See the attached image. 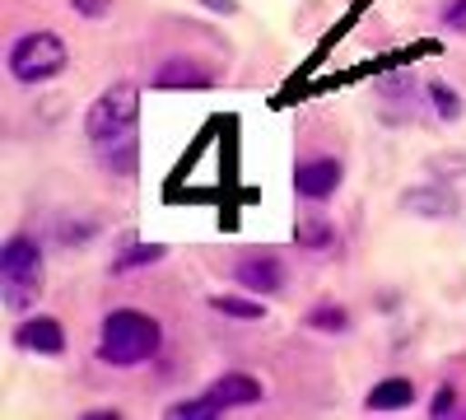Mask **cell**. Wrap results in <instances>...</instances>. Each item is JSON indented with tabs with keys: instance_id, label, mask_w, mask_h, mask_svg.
<instances>
[{
	"instance_id": "cell-8",
	"label": "cell",
	"mask_w": 466,
	"mask_h": 420,
	"mask_svg": "<svg viewBox=\"0 0 466 420\" xmlns=\"http://www.w3.org/2000/svg\"><path fill=\"white\" fill-rule=\"evenodd\" d=\"M10 341H15V351H24V355H43V360L66 355V327L52 313H24L15 323Z\"/></svg>"
},
{
	"instance_id": "cell-10",
	"label": "cell",
	"mask_w": 466,
	"mask_h": 420,
	"mask_svg": "<svg viewBox=\"0 0 466 420\" xmlns=\"http://www.w3.org/2000/svg\"><path fill=\"white\" fill-rule=\"evenodd\" d=\"M215 80L219 75L201 56H164L159 66H154V75H149L154 89H210Z\"/></svg>"
},
{
	"instance_id": "cell-21",
	"label": "cell",
	"mask_w": 466,
	"mask_h": 420,
	"mask_svg": "<svg viewBox=\"0 0 466 420\" xmlns=\"http://www.w3.org/2000/svg\"><path fill=\"white\" fill-rule=\"evenodd\" d=\"M443 28L466 37V0H448V5H443Z\"/></svg>"
},
{
	"instance_id": "cell-14",
	"label": "cell",
	"mask_w": 466,
	"mask_h": 420,
	"mask_svg": "<svg viewBox=\"0 0 466 420\" xmlns=\"http://www.w3.org/2000/svg\"><path fill=\"white\" fill-rule=\"evenodd\" d=\"M303 327H313V332H327V336H345L350 327H355V318H350V309L345 303H313L308 309V318H303Z\"/></svg>"
},
{
	"instance_id": "cell-12",
	"label": "cell",
	"mask_w": 466,
	"mask_h": 420,
	"mask_svg": "<svg viewBox=\"0 0 466 420\" xmlns=\"http://www.w3.org/2000/svg\"><path fill=\"white\" fill-rule=\"evenodd\" d=\"M210 309L233 318V323H261L266 318V299H257L248 290L243 294H210Z\"/></svg>"
},
{
	"instance_id": "cell-4",
	"label": "cell",
	"mask_w": 466,
	"mask_h": 420,
	"mask_svg": "<svg viewBox=\"0 0 466 420\" xmlns=\"http://www.w3.org/2000/svg\"><path fill=\"white\" fill-rule=\"evenodd\" d=\"M136 122H140V89L131 80H116V85H107L89 103V112H85V140L94 149H107L116 140H131Z\"/></svg>"
},
{
	"instance_id": "cell-15",
	"label": "cell",
	"mask_w": 466,
	"mask_h": 420,
	"mask_svg": "<svg viewBox=\"0 0 466 420\" xmlns=\"http://www.w3.org/2000/svg\"><path fill=\"white\" fill-rule=\"evenodd\" d=\"M294 243H299L303 252H331V248H336V224L308 215V220L294 224Z\"/></svg>"
},
{
	"instance_id": "cell-16",
	"label": "cell",
	"mask_w": 466,
	"mask_h": 420,
	"mask_svg": "<svg viewBox=\"0 0 466 420\" xmlns=\"http://www.w3.org/2000/svg\"><path fill=\"white\" fill-rule=\"evenodd\" d=\"M168 248L164 243H127L122 252L112 257V276H127V271H140V266H154V261H164Z\"/></svg>"
},
{
	"instance_id": "cell-19",
	"label": "cell",
	"mask_w": 466,
	"mask_h": 420,
	"mask_svg": "<svg viewBox=\"0 0 466 420\" xmlns=\"http://www.w3.org/2000/svg\"><path fill=\"white\" fill-rule=\"evenodd\" d=\"M94 234H98V224H94V220H75V224L66 220V224H61V239H66V248H85Z\"/></svg>"
},
{
	"instance_id": "cell-20",
	"label": "cell",
	"mask_w": 466,
	"mask_h": 420,
	"mask_svg": "<svg viewBox=\"0 0 466 420\" xmlns=\"http://www.w3.org/2000/svg\"><path fill=\"white\" fill-rule=\"evenodd\" d=\"M112 5H116V0H70L75 19H85V24H98V19H107V15H112Z\"/></svg>"
},
{
	"instance_id": "cell-18",
	"label": "cell",
	"mask_w": 466,
	"mask_h": 420,
	"mask_svg": "<svg viewBox=\"0 0 466 420\" xmlns=\"http://www.w3.org/2000/svg\"><path fill=\"white\" fill-rule=\"evenodd\" d=\"M424 169H430L439 182H457V178H466V155H434Z\"/></svg>"
},
{
	"instance_id": "cell-23",
	"label": "cell",
	"mask_w": 466,
	"mask_h": 420,
	"mask_svg": "<svg viewBox=\"0 0 466 420\" xmlns=\"http://www.w3.org/2000/svg\"><path fill=\"white\" fill-rule=\"evenodd\" d=\"M201 10H210V15H219V19H228V15H238V0H197Z\"/></svg>"
},
{
	"instance_id": "cell-17",
	"label": "cell",
	"mask_w": 466,
	"mask_h": 420,
	"mask_svg": "<svg viewBox=\"0 0 466 420\" xmlns=\"http://www.w3.org/2000/svg\"><path fill=\"white\" fill-rule=\"evenodd\" d=\"M136 155H140L136 136H131V140H116V145H107V149H98V159L107 164V173H122V178L136 173Z\"/></svg>"
},
{
	"instance_id": "cell-9",
	"label": "cell",
	"mask_w": 466,
	"mask_h": 420,
	"mask_svg": "<svg viewBox=\"0 0 466 420\" xmlns=\"http://www.w3.org/2000/svg\"><path fill=\"white\" fill-rule=\"evenodd\" d=\"M401 210L415 215V220H457L461 215V197L452 192L448 182H420V187H406L401 192Z\"/></svg>"
},
{
	"instance_id": "cell-13",
	"label": "cell",
	"mask_w": 466,
	"mask_h": 420,
	"mask_svg": "<svg viewBox=\"0 0 466 420\" xmlns=\"http://www.w3.org/2000/svg\"><path fill=\"white\" fill-rule=\"evenodd\" d=\"M424 103H430V112H434V122H461V112H466V103H461V94L448 85V80H430L424 85Z\"/></svg>"
},
{
	"instance_id": "cell-7",
	"label": "cell",
	"mask_w": 466,
	"mask_h": 420,
	"mask_svg": "<svg viewBox=\"0 0 466 420\" xmlns=\"http://www.w3.org/2000/svg\"><path fill=\"white\" fill-rule=\"evenodd\" d=\"M340 182H345V164L336 159V155H308V159H299V169H294V192H299V201H331L336 192H340Z\"/></svg>"
},
{
	"instance_id": "cell-5",
	"label": "cell",
	"mask_w": 466,
	"mask_h": 420,
	"mask_svg": "<svg viewBox=\"0 0 466 420\" xmlns=\"http://www.w3.org/2000/svg\"><path fill=\"white\" fill-rule=\"evenodd\" d=\"M257 402H266V388H261V378H252V374H224V378H215V384L201 393V397H182V402H173L168 406V415L173 420H182V415H191V420H206V415H228V411H243V406H257Z\"/></svg>"
},
{
	"instance_id": "cell-1",
	"label": "cell",
	"mask_w": 466,
	"mask_h": 420,
	"mask_svg": "<svg viewBox=\"0 0 466 420\" xmlns=\"http://www.w3.org/2000/svg\"><path fill=\"white\" fill-rule=\"evenodd\" d=\"M164 351V323L145 309H107L98 323V360L112 369L149 364Z\"/></svg>"
},
{
	"instance_id": "cell-11",
	"label": "cell",
	"mask_w": 466,
	"mask_h": 420,
	"mask_svg": "<svg viewBox=\"0 0 466 420\" xmlns=\"http://www.w3.org/2000/svg\"><path fill=\"white\" fill-rule=\"evenodd\" d=\"M410 406H415V384L401 378V374L378 378V384L364 393V411H373V415H392V411H410Z\"/></svg>"
},
{
	"instance_id": "cell-2",
	"label": "cell",
	"mask_w": 466,
	"mask_h": 420,
	"mask_svg": "<svg viewBox=\"0 0 466 420\" xmlns=\"http://www.w3.org/2000/svg\"><path fill=\"white\" fill-rule=\"evenodd\" d=\"M43 271H47L43 243L28 239V234H10L5 248H0V299H5V309L15 318L33 313L37 294H43V285H47Z\"/></svg>"
},
{
	"instance_id": "cell-22",
	"label": "cell",
	"mask_w": 466,
	"mask_h": 420,
	"mask_svg": "<svg viewBox=\"0 0 466 420\" xmlns=\"http://www.w3.org/2000/svg\"><path fill=\"white\" fill-rule=\"evenodd\" d=\"M452 411H457V388L443 384V388L434 393V402H430V415H452Z\"/></svg>"
},
{
	"instance_id": "cell-3",
	"label": "cell",
	"mask_w": 466,
	"mask_h": 420,
	"mask_svg": "<svg viewBox=\"0 0 466 420\" xmlns=\"http://www.w3.org/2000/svg\"><path fill=\"white\" fill-rule=\"evenodd\" d=\"M70 66V47H66V37L52 33V28H28L19 33L10 52H5V70H10V80L37 89V85H52L56 75Z\"/></svg>"
},
{
	"instance_id": "cell-6",
	"label": "cell",
	"mask_w": 466,
	"mask_h": 420,
	"mask_svg": "<svg viewBox=\"0 0 466 420\" xmlns=\"http://www.w3.org/2000/svg\"><path fill=\"white\" fill-rule=\"evenodd\" d=\"M285 281H289V271H285V261L276 252H243L238 261H233V285L257 294V299L285 294Z\"/></svg>"
}]
</instances>
